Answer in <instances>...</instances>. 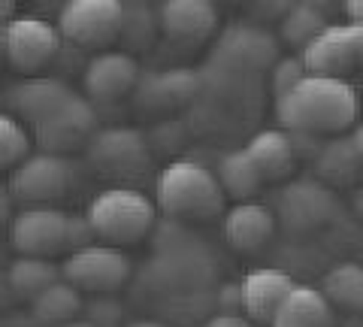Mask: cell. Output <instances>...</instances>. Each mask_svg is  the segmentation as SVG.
I'll use <instances>...</instances> for the list:
<instances>
[{
    "mask_svg": "<svg viewBox=\"0 0 363 327\" xmlns=\"http://www.w3.org/2000/svg\"><path fill=\"white\" fill-rule=\"evenodd\" d=\"M64 327H94L88 318H76V321H70V324H64Z\"/></svg>",
    "mask_w": 363,
    "mask_h": 327,
    "instance_id": "obj_37",
    "label": "cell"
},
{
    "mask_svg": "<svg viewBox=\"0 0 363 327\" xmlns=\"http://www.w3.org/2000/svg\"><path fill=\"white\" fill-rule=\"evenodd\" d=\"M333 212H336L333 191L324 182H315V179H300V182L288 185L279 206V216L291 228H318V224L330 221Z\"/></svg>",
    "mask_w": 363,
    "mask_h": 327,
    "instance_id": "obj_13",
    "label": "cell"
},
{
    "mask_svg": "<svg viewBox=\"0 0 363 327\" xmlns=\"http://www.w3.org/2000/svg\"><path fill=\"white\" fill-rule=\"evenodd\" d=\"M0 58H6V25H0Z\"/></svg>",
    "mask_w": 363,
    "mask_h": 327,
    "instance_id": "obj_35",
    "label": "cell"
},
{
    "mask_svg": "<svg viewBox=\"0 0 363 327\" xmlns=\"http://www.w3.org/2000/svg\"><path fill=\"white\" fill-rule=\"evenodd\" d=\"M269 76H272V92H276V97H281L285 92H291L297 82H303L309 73H306L303 58H297V55H288V58H279L276 64L269 67Z\"/></svg>",
    "mask_w": 363,
    "mask_h": 327,
    "instance_id": "obj_28",
    "label": "cell"
},
{
    "mask_svg": "<svg viewBox=\"0 0 363 327\" xmlns=\"http://www.w3.org/2000/svg\"><path fill=\"white\" fill-rule=\"evenodd\" d=\"M218 182L224 188V194L236 197L240 203H245L248 197H255L260 185H264V179H260L257 167L252 164V157H248L245 149H236V152H227L221 155L218 161Z\"/></svg>",
    "mask_w": 363,
    "mask_h": 327,
    "instance_id": "obj_24",
    "label": "cell"
},
{
    "mask_svg": "<svg viewBox=\"0 0 363 327\" xmlns=\"http://www.w3.org/2000/svg\"><path fill=\"white\" fill-rule=\"evenodd\" d=\"M128 276H130L128 255L106 243H91L85 249H76L61 264L64 282H70L82 294H97V297L118 291L128 282Z\"/></svg>",
    "mask_w": 363,
    "mask_h": 327,
    "instance_id": "obj_4",
    "label": "cell"
},
{
    "mask_svg": "<svg viewBox=\"0 0 363 327\" xmlns=\"http://www.w3.org/2000/svg\"><path fill=\"white\" fill-rule=\"evenodd\" d=\"M276 233V216L264 203L245 200L224 216V236L236 252H260Z\"/></svg>",
    "mask_w": 363,
    "mask_h": 327,
    "instance_id": "obj_15",
    "label": "cell"
},
{
    "mask_svg": "<svg viewBox=\"0 0 363 327\" xmlns=\"http://www.w3.org/2000/svg\"><path fill=\"white\" fill-rule=\"evenodd\" d=\"M61 40L82 49H104L124 31V4L118 0H70L58 13Z\"/></svg>",
    "mask_w": 363,
    "mask_h": 327,
    "instance_id": "obj_5",
    "label": "cell"
},
{
    "mask_svg": "<svg viewBox=\"0 0 363 327\" xmlns=\"http://www.w3.org/2000/svg\"><path fill=\"white\" fill-rule=\"evenodd\" d=\"M300 58H303L309 76L345 79L348 73H354L357 55H354V33H351V25H327L309 46L303 49Z\"/></svg>",
    "mask_w": 363,
    "mask_h": 327,
    "instance_id": "obj_9",
    "label": "cell"
},
{
    "mask_svg": "<svg viewBox=\"0 0 363 327\" xmlns=\"http://www.w3.org/2000/svg\"><path fill=\"white\" fill-rule=\"evenodd\" d=\"M91 161L106 173H133L149 161V152L136 131L112 128L91 137Z\"/></svg>",
    "mask_w": 363,
    "mask_h": 327,
    "instance_id": "obj_16",
    "label": "cell"
},
{
    "mask_svg": "<svg viewBox=\"0 0 363 327\" xmlns=\"http://www.w3.org/2000/svg\"><path fill=\"white\" fill-rule=\"evenodd\" d=\"M242 149L248 152L252 164L257 167L264 185L288 179L294 164H297V152H294V143L285 131H260L242 145Z\"/></svg>",
    "mask_w": 363,
    "mask_h": 327,
    "instance_id": "obj_20",
    "label": "cell"
},
{
    "mask_svg": "<svg viewBox=\"0 0 363 327\" xmlns=\"http://www.w3.org/2000/svg\"><path fill=\"white\" fill-rule=\"evenodd\" d=\"M333 306L315 285H294L281 306L272 315L269 327H330Z\"/></svg>",
    "mask_w": 363,
    "mask_h": 327,
    "instance_id": "obj_19",
    "label": "cell"
},
{
    "mask_svg": "<svg viewBox=\"0 0 363 327\" xmlns=\"http://www.w3.org/2000/svg\"><path fill=\"white\" fill-rule=\"evenodd\" d=\"M224 188L209 167L173 161L157 176V206L176 221H209L224 212Z\"/></svg>",
    "mask_w": 363,
    "mask_h": 327,
    "instance_id": "obj_2",
    "label": "cell"
},
{
    "mask_svg": "<svg viewBox=\"0 0 363 327\" xmlns=\"http://www.w3.org/2000/svg\"><path fill=\"white\" fill-rule=\"evenodd\" d=\"M351 143H354V152L360 157V164H363V121L354 128V133H351Z\"/></svg>",
    "mask_w": 363,
    "mask_h": 327,
    "instance_id": "obj_33",
    "label": "cell"
},
{
    "mask_svg": "<svg viewBox=\"0 0 363 327\" xmlns=\"http://www.w3.org/2000/svg\"><path fill=\"white\" fill-rule=\"evenodd\" d=\"M360 100L348 79L306 76L276 97V116L281 128L297 133H339L357 121Z\"/></svg>",
    "mask_w": 363,
    "mask_h": 327,
    "instance_id": "obj_1",
    "label": "cell"
},
{
    "mask_svg": "<svg viewBox=\"0 0 363 327\" xmlns=\"http://www.w3.org/2000/svg\"><path fill=\"white\" fill-rule=\"evenodd\" d=\"M85 309L82 291H76L70 282H55L30 300V315L45 327H64L79 318V312Z\"/></svg>",
    "mask_w": 363,
    "mask_h": 327,
    "instance_id": "obj_21",
    "label": "cell"
},
{
    "mask_svg": "<svg viewBox=\"0 0 363 327\" xmlns=\"http://www.w3.org/2000/svg\"><path fill=\"white\" fill-rule=\"evenodd\" d=\"M218 58L236 70H260V67L276 64V40L267 31L252 25H236L221 37Z\"/></svg>",
    "mask_w": 363,
    "mask_h": 327,
    "instance_id": "obj_17",
    "label": "cell"
},
{
    "mask_svg": "<svg viewBox=\"0 0 363 327\" xmlns=\"http://www.w3.org/2000/svg\"><path fill=\"white\" fill-rule=\"evenodd\" d=\"M58 25L40 16H16L6 21V61L21 73H37L61 52Z\"/></svg>",
    "mask_w": 363,
    "mask_h": 327,
    "instance_id": "obj_8",
    "label": "cell"
},
{
    "mask_svg": "<svg viewBox=\"0 0 363 327\" xmlns=\"http://www.w3.org/2000/svg\"><path fill=\"white\" fill-rule=\"evenodd\" d=\"M318 173H321L327 182H333V185H348V182H354L357 173L363 170V164H360V157L354 152V143H351V137H339L333 143H327L321 155H318Z\"/></svg>",
    "mask_w": 363,
    "mask_h": 327,
    "instance_id": "obj_25",
    "label": "cell"
},
{
    "mask_svg": "<svg viewBox=\"0 0 363 327\" xmlns=\"http://www.w3.org/2000/svg\"><path fill=\"white\" fill-rule=\"evenodd\" d=\"M203 327H255V324L248 321L242 312H218V315H212Z\"/></svg>",
    "mask_w": 363,
    "mask_h": 327,
    "instance_id": "obj_29",
    "label": "cell"
},
{
    "mask_svg": "<svg viewBox=\"0 0 363 327\" xmlns=\"http://www.w3.org/2000/svg\"><path fill=\"white\" fill-rule=\"evenodd\" d=\"M297 285L288 273L281 270H269V267H260L252 270L242 285H240V297H242V315L255 327L257 324H272V315L281 306V300L288 297V291Z\"/></svg>",
    "mask_w": 363,
    "mask_h": 327,
    "instance_id": "obj_12",
    "label": "cell"
},
{
    "mask_svg": "<svg viewBox=\"0 0 363 327\" xmlns=\"http://www.w3.org/2000/svg\"><path fill=\"white\" fill-rule=\"evenodd\" d=\"M88 221L97 240L106 245H130L140 243L145 233L155 228L157 221V206L152 197H145L143 191L116 185L106 188L91 200L88 206Z\"/></svg>",
    "mask_w": 363,
    "mask_h": 327,
    "instance_id": "obj_3",
    "label": "cell"
},
{
    "mask_svg": "<svg viewBox=\"0 0 363 327\" xmlns=\"http://www.w3.org/2000/svg\"><path fill=\"white\" fill-rule=\"evenodd\" d=\"M73 182V170L61 155L40 152L28 155L9 179V194L13 200L25 203V206H52L55 200L67 194Z\"/></svg>",
    "mask_w": 363,
    "mask_h": 327,
    "instance_id": "obj_7",
    "label": "cell"
},
{
    "mask_svg": "<svg viewBox=\"0 0 363 327\" xmlns=\"http://www.w3.org/2000/svg\"><path fill=\"white\" fill-rule=\"evenodd\" d=\"M351 25V21H348ZM351 33H354V55H357V70H363V25H351Z\"/></svg>",
    "mask_w": 363,
    "mask_h": 327,
    "instance_id": "obj_31",
    "label": "cell"
},
{
    "mask_svg": "<svg viewBox=\"0 0 363 327\" xmlns=\"http://www.w3.org/2000/svg\"><path fill=\"white\" fill-rule=\"evenodd\" d=\"M9 221H13V194H9V188L0 185V228H9Z\"/></svg>",
    "mask_w": 363,
    "mask_h": 327,
    "instance_id": "obj_30",
    "label": "cell"
},
{
    "mask_svg": "<svg viewBox=\"0 0 363 327\" xmlns=\"http://www.w3.org/2000/svg\"><path fill=\"white\" fill-rule=\"evenodd\" d=\"M321 294L327 297L333 309H348L360 312L363 309V264L357 261H342L333 270H327L321 279Z\"/></svg>",
    "mask_w": 363,
    "mask_h": 327,
    "instance_id": "obj_23",
    "label": "cell"
},
{
    "mask_svg": "<svg viewBox=\"0 0 363 327\" xmlns=\"http://www.w3.org/2000/svg\"><path fill=\"white\" fill-rule=\"evenodd\" d=\"M91 131H94V109H91L88 100L79 94L67 104L58 116H52L45 125L33 128L37 140L45 145V152L52 155H61V152H70L76 145H82Z\"/></svg>",
    "mask_w": 363,
    "mask_h": 327,
    "instance_id": "obj_14",
    "label": "cell"
},
{
    "mask_svg": "<svg viewBox=\"0 0 363 327\" xmlns=\"http://www.w3.org/2000/svg\"><path fill=\"white\" fill-rule=\"evenodd\" d=\"M9 243L25 257H49L70 249V212L55 206H25L9 221Z\"/></svg>",
    "mask_w": 363,
    "mask_h": 327,
    "instance_id": "obj_6",
    "label": "cell"
},
{
    "mask_svg": "<svg viewBox=\"0 0 363 327\" xmlns=\"http://www.w3.org/2000/svg\"><path fill=\"white\" fill-rule=\"evenodd\" d=\"M324 28H327V18H324L321 9L312 6V4L291 6L285 13V18H281V37L297 49H306Z\"/></svg>",
    "mask_w": 363,
    "mask_h": 327,
    "instance_id": "obj_26",
    "label": "cell"
},
{
    "mask_svg": "<svg viewBox=\"0 0 363 327\" xmlns=\"http://www.w3.org/2000/svg\"><path fill=\"white\" fill-rule=\"evenodd\" d=\"M218 25V9L209 0H167L161 6V28L179 43H200Z\"/></svg>",
    "mask_w": 363,
    "mask_h": 327,
    "instance_id": "obj_18",
    "label": "cell"
},
{
    "mask_svg": "<svg viewBox=\"0 0 363 327\" xmlns=\"http://www.w3.org/2000/svg\"><path fill=\"white\" fill-rule=\"evenodd\" d=\"M28 152L30 133L25 131V125L9 112H0V170H16L28 157Z\"/></svg>",
    "mask_w": 363,
    "mask_h": 327,
    "instance_id": "obj_27",
    "label": "cell"
},
{
    "mask_svg": "<svg viewBox=\"0 0 363 327\" xmlns=\"http://www.w3.org/2000/svg\"><path fill=\"white\" fill-rule=\"evenodd\" d=\"M136 79H140V64H136L133 55L106 49L88 61L82 85L85 94L94 100H118L133 92Z\"/></svg>",
    "mask_w": 363,
    "mask_h": 327,
    "instance_id": "obj_10",
    "label": "cell"
},
{
    "mask_svg": "<svg viewBox=\"0 0 363 327\" xmlns=\"http://www.w3.org/2000/svg\"><path fill=\"white\" fill-rule=\"evenodd\" d=\"M61 282V267L52 264L49 257H25L18 255L6 270V288L13 294L33 300L37 294H43L49 285Z\"/></svg>",
    "mask_w": 363,
    "mask_h": 327,
    "instance_id": "obj_22",
    "label": "cell"
},
{
    "mask_svg": "<svg viewBox=\"0 0 363 327\" xmlns=\"http://www.w3.org/2000/svg\"><path fill=\"white\" fill-rule=\"evenodd\" d=\"M128 327H167L164 321H152V318H145V321H133V324H128Z\"/></svg>",
    "mask_w": 363,
    "mask_h": 327,
    "instance_id": "obj_34",
    "label": "cell"
},
{
    "mask_svg": "<svg viewBox=\"0 0 363 327\" xmlns=\"http://www.w3.org/2000/svg\"><path fill=\"white\" fill-rule=\"evenodd\" d=\"M345 13L351 18V25H363V0H348Z\"/></svg>",
    "mask_w": 363,
    "mask_h": 327,
    "instance_id": "obj_32",
    "label": "cell"
},
{
    "mask_svg": "<svg viewBox=\"0 0 363 327\" xmlns=\"http://www.w3.org/2000/svg\"><path fill=\"white\" fill-rule=\"evenodd\" d=\"M9 104L16 109V118L21 121L25 118L30 128H40L45 125L52 116H58V112L70 104L73 97H79L76 92L61 79H52V76H37V79H28V82L16 85L13 92H9Z\"/></svg>",
    "mask_w": 363,
    "mask_h": 327,
    "instance_id": "obj_11",
    "label": "cell"
},
{
    "mask_svg": "<svg viewBox=\"0 0 363 327\" xmlns=\"http://www.w3.org/2000/svg\"><path fill=\"white\" fill-rule=\"evenodd\" d=\"M354 209L360 212V218H363V185H360V191H357V197H354Z\"/></svg>",
    "mask_w": 363,
    "mask_h": 327,
    "instance_id": "obj_36",
    "label": "cell"
}]
</instances>
